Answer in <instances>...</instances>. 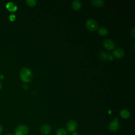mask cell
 <instances>
[{
	"label": "cell",
	"instance_id": "obj_1",
	"mask_svg": "<svg viewBox=\"0 0 135 135\" xmlns=\"http://www.w3.org/2000/svg\"><path fill=\"white\" fill-rule=\"evenodd\" d=\"M20 75L21 80L24 82H30L33 78V73L32 71L27 68H23L20 72Z\"/></svg>",
	"mask_w": 135,
	"mask_h": 135
},
{
	"label": "cell",
	"instance_id": "obj_2",
	"mask_svg": "<svg viewBox=\"0 0 135 135\" xmlns=\"http://www.w3.org/2000/svg\"><path fill=\"white\" fill-rule=\"evenodd\" d=\"M28 132V128L24 124L17 126L15 130V135H27Z\"/></svg>",
	"mask_w": 135,
	"mask_h": 135
},
{
	"label": "cell",
	"instance_id": "obj_3",
	"mask_svg": "<svg viewBox=\"0 0 135 135\" xmlns=\"http://www.w3.org/2000/svg\"><path fill=\"white\" fill-rule=\"evenodd\" d=\"M86 26L87 28L90 31H94L98 28L97 22L92 18H90L87 20L86 21Z\"/></svg>",
	"mask_w": 135,
	"mask_h": 135
},
{
	"label": "cell",
	"instance_id": "obj_4",
	"mask_svg": "<svg viewBox=\"0 0 135 135\" xmlns=\"http://www.w3.org/2000/svg\"><path fill=\"white\" fill-rule=\"evenodd\" d=\"M77 128V123L74 120H70L66 124V129L70 132H74Z\"/></svg>",
	"mask_w": 135,
	"mask_h": 135
},
{
	"label": "cell",
	"instance_id": "obj_5",
	"mask_svg": "<svg viewBox=\"0 0 135 135\" xmlns=\"http://www.w3.org/2000/svg\"><path fill=\"white\" fill-rule=\"evenodd\" d=\"M103 46L107 50H112L115 47L114 42L110 39H106L103 42Z\"/></svg>",
	"mask_w": 135,
	"mask_h": 135
},
{
	"label": "cell",
	"instance_id": "obj_6",
	"mask_svg": "<svg viewBox=\"0 0 135 135\" xmlns=\"http://www.w3.org/2000/svg\"><path fill=\"white\" fill-rule=\"evenodd\" d=\"M120 127V123L117 120H113L109 124V129L112 132L116 131L118 130Z\"/></svg>",
	"mask_w": 135,
	"mask_h": 135
},
{
	"label": "cell",
	"instance_id": "obj_7",
	"mask_svg": "<svg viewBox=\"0 0 135 135\" xmlns=\"http://www.w3.org/2000/svg\"><path fill=\"white\" fill-rule=\"evenodd\" d=\"M51 131V127L50 125L45 124L42 125L40 128V132L44 135H47L50 133Z\"/></svg>",
	"mask_w": 135,
	"mask_h": 135
},
{
	"label": "cell",
	"instance_id": "obj_8",
	"mask_svg": "<svg viewBox=\"0 0 135 135\" xmlns=\"http://www.w3.org/2000/svg\"><path fill=\"white\" fill-rule=\"evenodd\" d=\"M99 56V57L101 60H104V61L112 60L113 59V57L111 55H110L108 52H104V51L100 52Z\"/></svg>",
	"mask_w": 135,
	"mask_h": 135
},
{
	"label": "cell",
	"instance_id": "obj_9",
	"mask_svg": "<svg viewBox=\"0 0 135 135\" xmlns=\"http://www.w3.org/2000/svg\"><path fill=\"white\" fill-rule=\"evenodd\" d=\"M124 55V52L123 49L121 48H118L115 49L113 52V55L114 57L117 59H120Z\"/></svg>",
	"mask_w": 135,
	"mask_h": 135
},
{
	"label": "cell",
	"instance_id": "obj_10",
	"mask_svg": "<svg viewBox=\"0 0 135 135\" xmlns=\"http://www.w3.org/2000/svg\"><path fill=\"white\" fill-rule=\"evenodd\" d=\"M7 9L10 12H14L17 9L16 5L13 2H8L6 6Z\"/></svg>",
	"mask_w": 135,
	"mask_h": 135
},
{
	"label": "cell",
	"instance_id": "obj_11",
	"mask_svg": "<svg viewBox=\"0 0 135 135\" xmlns=\"http://www.w3.org/2000/svg\"><path fill=\"white\" fill-rule=\"evenodd\" d=\"M72 7L74 10H79L81 7V2L79 0H75L72 3Z\"/></svg>",
	"mask_w": 135,
	"mask_h": 135
},
{
	"label": "cell",
	"instance_id": "obj_12",
	"mask_svg": "<svg viewBox=\"0 0 135 135\" xmlns=\"http://www.w3.org/2000/svg\"><path fill=\"white\" fill-rule=\"evenodd\" d=\"M91 3L93 5L98 7L102 6L104 4V2L103 0H92Z\"/></svg>",
	"mask_w": 135,
	"mask_h": 135
},
{
	"label": "cell",
	"instance_id": "obj_13",
	"mask_svg": "<svg viewBox=\"0 0 135 135\" xmlns=\"http://www.w3.org/2000/svg\"><path fill=\"white\" fill-rule=\"evenodd\" d=\"M120 115L121 118H122L123 119H127L130 117V113L128 110H127L126 109H123L121 111V112L120 113Z\"/></svg>",
	"mask_w": 135,
	"mask_h": 135
},
{
	"label": "cell",
	"instance_id": "obj_14",
	"mask_svg": "<svg viewBox=\"0 0 135 135\" xmlns=\"http://www.w3.org/2000/svg\"><path fill=\"white\" fill-rule=\"evenodd\" d=\"M98 33L101 36L107 35L108 33V30L104 27H100L98 29Z\"/></svg>",
	"mask_w": 135,
	"mask_h": 135
},
{
	"label": "cell",
	"instance_id": "obj_15",
	"mask_svg": "<svg viewBox=\"0 0 135 135\" xmlns=\"http://www.w3.org/2000/svg\"><path fill=\"white\" fill-rule=\"evenodd\" d=\"M56 135H67V131L63 128H59L56 132Z\"/></svg>",
	"mask_w": 135,
	"mask_h": 135
},
{
	"label": "cell",
	"instance_id": "obj_16",
	"mask_svg": "<svg viewBox=\"0 0 135 135\" xmlns=\"http://www.w3.org/2000/svg\"><path fill=\"white\" fill-rule=\"evenodd\" d=\"M26 3L30 6H34L36 4V1L35 0H26Z\"/></svg>",
	"mask_w": 135,
	"mask_h": 135
},
{
	"label": "cell",
	"instance_id": "obj_17",
	"mask_svg": "<svg viewBox=\"0 0 135 135\" xmlns=\"http://www.w3.org/2000/svg\"><path fill=\"white\" fill-rule=\"evenodd\" d=\"M134 29H135V28H134V27H133L131 29V35H132V36L133 38H134V36H135V31H134Z\"/></svg>",
	"mask_w": 135,
	"mask_h": 135
},
{
	"label": "cell",
	"instance_id": "obj_18",
	"mask_svg": "<svg viewBox=\"0 0 135 135\" xmlns=\"http://www.w3.org/2000/svg\"><path fill=\"white\" fill-rule=\"evenodd\" d=\"M9 19H10V20H11V21H15V19H16L15 16L14 15H13V14L9 16Z\"/></svg>",
	"mask_w": 135,
	"mask_h": 135
},
{
	"label": "cell",
	"instance_id": "obj_19",
	"mask_svg": "<svg viewBox=\"0 0 135 135\" xmlns=\"http://www.w3.org/2000/svg\"><path fill=\"white\" fill-rule=\"evenodd\" d=\"M23 88L25 90H27L28 89V86L26 85H24L23 86Z\"/></svg>",
	"mask_w": 135,
	"mask_h": 135
},
{
	"label": "cell",
	"instance_id": "obj_20",
	"mask_svg": "<svg viewBox=\"0 0 135 135\" xmlns=\"http://www.w3.org/2000/svg\"><path fill=\"white\" fill-rule=\"evenodd\" d=\"M3 131V129H2V127L0 125V134L2 133Z\"/></svg>",
	"mask_w": 135,
	"mask_h": 135
},
{
	"label": "cell",
	"instance_id": "obj_21",
	"mask_svg": "<svg viewBox=\"0 0 135 135\" xmlns=\"http://www.w3.org/2000/svg\"><path fill=\"white\" fill-rule=\"evenodd\" d=\"M4 79V77L3 75H0V80H3Z\"/></svg>",
	"mask_w": 135,
	"mask_h": 135
},
{
	"label": "cell",
	"instance_id": "obj_22",
	"mask_svg": "<svg viewBox=\"0 0 135 135\" xmlns=\"http://www.w3.org/2000/svg\"><path fill=\"white\" fill-rule=\"evenodd\" d=\"M2 83L0 82V90L2 89Z\"/></svg>",
	"mask_w": 135,
	"mask_h": 135
},
{
	"label": "cell",
	"instance_id": "obj_23",
	"mask_svg": "<svg viewBox=\"0 0 135 135\" xmlns=\"http://www.w3.org/2000/svg\"><path fill=\"white\" fill-rule=\"evenodd\" d=\"M6 135H13V134H10V133H8V134H6Z\"/></svg>",
	"mask_w": 135,
	"mask_h": 135
}]
</instances>
